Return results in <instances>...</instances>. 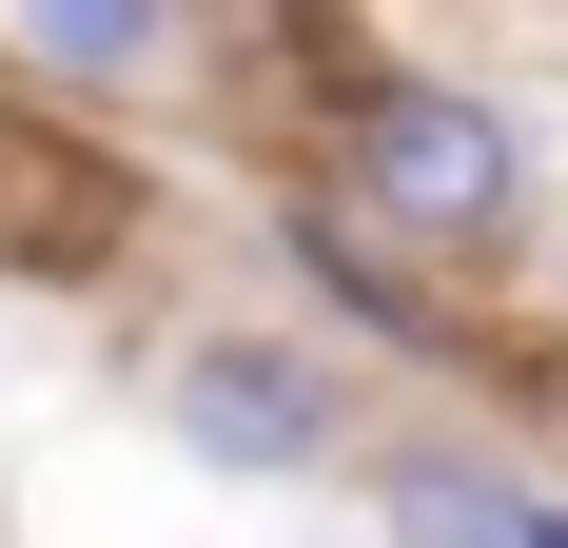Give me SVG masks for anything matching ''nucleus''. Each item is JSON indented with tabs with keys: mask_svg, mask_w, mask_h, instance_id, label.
<instances>
[{
	"mask_svg": "<svg viewBox=\"0 0 568 548\" xmlns=\"http://www.w3.org/2000/svg\"><path fill=\"white\" fill-rule=\"evenodd\" d=\"M314 196H334L353 235H393L412 274H490V255H529V118L490 99V79H452V59H373L334 99V138H314Z\"/></svg>",
	"mask_w": 568,
	"mask_h": 548,
	"instance_id": "nucleus-1",
	"label": "nucleus"
},
{
	"mask_svg": "<svg viewBox=\"0 0 568 548\" xmlns=\"http://www.w3.org/2000/svg\"><path fill=\"white\" fill-rule=\"evenodd\" d=\"M158 450L216 470V490H334L353 470V353H314V333H275V314L158 333Z\"/></svg>",
	"mask_w": 568,
	"mask_h": 548,
	"instance_id": "nucleus-2",
	"label": "nucleus"
},
{
	"mask_svg": "<svg viewBox=\"0 0 568 548\" xmlns=\"http://www.w3.org/2000/svg\"><path fill=\"white\" fill-rule=\"evenodd\" d=\"M138 255H158V158L0 59V274L20 294H118Z\"/></svg>",
	"mask_w": 568,
	"mask_h": 548,
	"instance_id": "nucleus-3",
	"label": "nucleus"
},
{
	"mask_svg": "<svg viewBox=\"0 0 568 548\" xmlns=\"http://www.w3.org/2000/svg\"><path fill=\"white\" fill-rule=\"evenodd\" d=\"M255 235H275L314 353H412V373H490V392H529V333L490 314V294H452V274H412L393 235H353L314 176H275V196H255Z\"/></svg>",
	"mask_w": 568,
	"mask_h": 548,
	"instance_id": "nucleus-4",
	"label": "nucleus"
},
{
	"mask_svg": "<svg viewBox=\"0 0 568 548\" xmlns=\"http://www.w3.org/2000/svg\"><path fill=\"white\" fill-rule=\"evenodd\" d=\"M353 509H373V548H568V470H529L510 432H393L353 450Z\"/></svg>",
	"mask_w": 568,
	"mask_h": 548,
	"instance_id": "nucleus-5",
	"label": "nucleus"
},
{
	"mask_svg": "<svg viewBox=\"0 0 568 548\" xmlns=\"http://www.w3.org/2000/svg\"><path fill=\"white\" fill-rule=\"evenodd\" d=\"M176 40H196V0H0V59L40 79V99H158L176 79Z\"/></svg>",
	"mask_w": 568,
	"mask_h": 548,
	"instance_id": "nucleus-6",
	"label": "nucleus"
}]
</instances>
